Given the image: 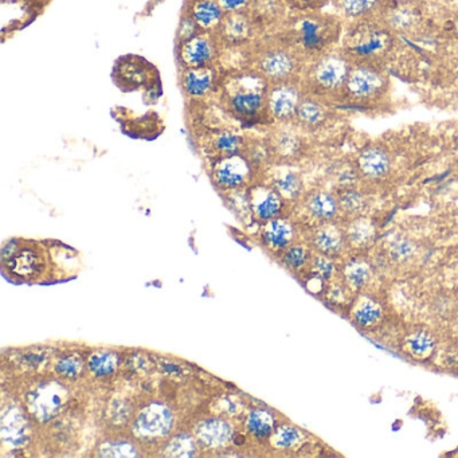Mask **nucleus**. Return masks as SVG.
<instances>
[{"mask_svg":"<svg viewBox=\"0 0 458 458\" xmlns=\"http://www.w3.org/2000/svg\"><path fill=\"white\" fill-rule=\"evenodd\" d=\"M331 102L306 94L300 103L293 124L304 133H315L326 129L332 120Z\"/></svg>","mask_w":458,"mask_h":458,"instance_id":"4468645a","label":"nucleus"},{"mask_svg":"<svg viewBox=\"0 0 458 458\" xmlns=\"http://www.w3.org/2000/svg\"><path fill=\"white\" fill-rule=\"evenodd\" d=\"M65 404V391L57 383H48L38 387L31 398L30 408L34 417L42 422L52 419Z\"/></svg>","mask_w":458,"mask_h":458,"instance_id":"f3484780","label":"nucleus"},{"mask_svg":"<svg viewBox=\"0 0 458 458\" xmlns=\"http://www.w3.org/2000/svg\"><path fill=\"white\" fill-rule=\"evenodd\" d=\"M456 331H457L458 333V321H457V326H456Z\"/></svg>","mask_w":458,"mask_h":458,"instance_id":"de8ad7c7","label":"nucleus"},{"mask_svg":"<svg viewBox=\"0 0 458 458\" xmlns=\"http://www.w3.org/2000/svg\"><path fill=\"white\" fill-rule=\"evenodd\" d=\"M306 135L293 123L273 126L272 132L268 136V143L273 156L286 160L300 156L306 150Z\"/></svg>","mask_w":458,"mask_h":458,"instance_id":"2eb2a0df","label":"nucleus"},{"mask_svg":"<svg viewBox=\"0 0 458 458\" xmlns=\"http://www.w3.org/2000/svg\"><path fill=\"white\" fill-rule=\"evenodd\" d=\"M306 66V59L285 41L259 46L252 54L250 63V68L263 77L269 85L301 81Z\"/></svg>","mask_w":458,"mask_h":458,"instance_id":"7ed1b4c3","label":"nucleus"},{"mask_svg":"<svg viewBox=\"0 0 458 458\" xmlns=\"http://www.w3.org/2000/svg\"><path fill=\"white\" fill-rule=\"evenodd\" d=\"M255 174L253 164L245 155L229 157H217L211 166V179L217 190L221 192H231L246 188Z\"/></svg>","mask_w":458,"mask_h":458,"instance_id":"9d476101","label":"nucleus"},{"mask_svg":"<svg viewBox=\"0 0 458 458\" xmlns=\"http://www.w3.org/2000/svg\"><path fill=\"white\" fill-rule=\"evenodd\" d=\"M275 415L268 408H253L246 417V430L255 439H269L275 433Z\"/></svg>","mask_w":458,"mask_h":458,"instance_id":"a878e982","label":"nucleus"},{"mask_svg":"<svg viewBox=\"0 0 458 458\" xmlns=\"http://www.w3.org/2000/svg\"><path fill=\"white\" fill-rule=\"evenodd\" d=\"M83 371V360L77 354H68L59 357L55 363V372L65 379L74 381Z\"/></svg>","mask_w":458,"mask_h":458,"instance_id":"72a5a7b5","label":"nucleus"},{"mask_svg":"<svg viewBox=\"0 0 458 458\" xmlns=\"http://www.w3.org/2000/svg\"><path fill=\"white\" fill-rule=\"evenodd\" d=\"M246 139L238 130L230 128H221L211 132L207 137V148L210 153L217 157H229L243 155L246 148Z\"/></svg>","mask_w":458,"mask_h":458,"instance_id":"4be33fe9","label":"nucleus"},{"mask_svg":"<svg viewBox=\"0 0 458 458\" xmlns=\"http://www.w3.org/2000/svg\"><path fill=\"white\" fill-rule=\"evenodd\" d=\"M195 437L207 449H221L234 439V429L226 419L206 418L197 425Z\"/></svg>","mask_w":458,"mask_h":458,"instance_id":"aec40b11","label":"nucleus"},{"mask_svg":"<svg viewBox=\"0 0 458 458\" xmlns=\"http://www.w3.org/2000/svg\"><path fill=\"white\" fill-rule=\"evenodd\" d=\"M175 425L174 412L163 404L153 402L141 408L133 422V433L143 441H156L170 435Z\"/></svg>","mask_w":458,"mask_h":458,"instance_id":"f8f14e48","label":"nucleus"},{"mask_svg":"<svg viewBox=\"0 0 458 458\" xmlns=\"http://www.w3.org/2000/svg\"><path fill=\"white\" fill-rule=\"evenodd\" d=\"M415 23V15L412 11H408L406 8H398L391 12L388 26L394 30H408Z\"/></svg>","mask_w":458,"mask_h":458,"instance_id":"a19ab883","label":"nucleus"},{"mask_svg":"<svg viewBox=\"0 0 458 458\" xmlns=\"http://www.w3.org/2000/svg\"><path fill=\"white\" fill-rule=\"evenodd\" d=\"M357 172L368 180L384 179L392 167V161L388 152L382 147L371 146L363 150L357 156Z\"/></svg>","mask_w":458,"mask_h":458,"instance_id":"412c9836","label":"nucleus"},{"mask_svg":"<svg viewBox=\"0 0 458 458\" xmlns=\"http://www.w3.org/2000/svg\"><path fill=\"white\" fill-rule=\"evenodd\" d=\"M406 344L410 352L417 357H428L435 348V341L428 332H415L410 335Z\"/></svg>","mask_w":458,"mask_h":458,"instance_id":"e433bc0d","label":"nucleus"},{"mask_svg":"<svg viewBox=\"0 0 458 458\" xmlns=\"http://www.w3.org/2000/svg\"><path fill=\"white\" fill-rule=\"evenodd\" d=\"M306 96L301 81H288L269 85L266 96V119L272 126L292 124Z\"/></svg>","mask_w":458,"mask_h":458,"instance_id":"6e6552de","label":"nucleus"},{"mask_svg":"<svg viewBox=\"0 0 458 458\" xmlns=\"http://www.w3.org/2000/svg\"><path fill=\"white\" fill-rule=\"evenodd\" d=\"M370 266L364 261H352L346 268V277L352 286L360 288L370 280Z\"/></svg>","mask_w":458,"mask_h":458,"instance_id":"ea45409f","label":"nucleus"},{"mask_svg":"<svg viewBox=\"0 0 458 458\" xmlns=\"http://www.w3.org/2000/svg\"><path fill=\"white\" fill-rule=\"evenodd\" d=\"M222 79L221 66L179 70V86L190 101H204L219 94Z\"/></svg>","mask_w":458,"mask_h":458,"instance_id":"9b49d317","label":"nucleus"},{"mask_svg":"<svg viewBox=\"0 0 458 458\" xmlns=\"http://www.w3.org/2000/svg\"><path fill=\"white\" fill-rule=\"evenodd\" d=\"M457 28H458V21H457Z\"/></svg>","mask_w":458,"mask_h":458,"instance_id":"09e8293b","label":"nucleus"},{"mask_svg":"<svg viewBox=\"0 0 458 458\" xmlns=\"http://www.w3.org/2000/svg\"><path fill=\"white\" fill-rule=\"evenodd\" d=\"M352 69L343 51H328L306 63L301 83L306 94L326 101H339Z\"/></svg>","mask_w":458,"mask_h":458,"instance_id":"f03ea898","label":"nucleus"},{"mask_svg":"<svg viewBox=\"0 0 458 458\" xmlns=\"http://www.w3.org/2000/svg\"><path fill=\"white\" fill-rule=\"evenodd\" d=\"M26 433H27L26 419L18 411H11L10 418L7 414L3 415L1 435L4 442L21 445L26 439Z\"/></svg>","mask_w":458,"mask_h":458,"instance_id":"c85d7f7f","label":"nucleus"},{"mask_svg":"<svg viewBox=\"0 0 458 458\" xmlns=\"http://www.w3.org/2000/svg\"><path fill=\"white\" fill-rule=\"evenodd\" d=\"M354 317L360 327H370L379 321L382 317V309L372 301H363L357 306Z\"/></svg>","mask_w":458,"mask_h":458,"instance_id":"58836bf2","label":"nucleus"},{"mask_svg":"<svg viewBox=\"0 0 458 458\" xmlns=\"http://www.w3.org/2000/svg\"><path fill=\"white\" fill-rule=\"evenodd\" d=\"M113 82L123 92L144 90L160 94L161 83L157 69L140 55H123L113 66Z\"/></svg>","mask_w":458,"mask_h":458,"instance_id":"423d86ee","label":"nucleus"},{"mask_svg":"<svg viewBox=\"0 0 458 458\" xmlns=\"http://www.w3.org/2000/svg\"><path fill=\"white\" fill-rule=\"evenodd\" d=\"M249 190V202L252 217L259 223H265L282 217L285 199L272 187L266 184H255Z\"/></svg>","mask_w":458,"mask_h":458,"instance_id":"dca6fc26","label":"nucleus"},{"mask_svg":"<svg viewBox=\"0 0 458 458\" xmlns=\"http://www.w3.org/2000/svg\"><path fill=\"white\" fill-rule=\"evenodd\" d=\"M379 6L381 0H337V7L343 17L354 21L370 17Z\"/></svg>","mask_w":458,"mask_h":458,"instance_id":"7c9ffc66","label":"nucleus"},{"mask_svg":"<svg viewBox=\"0 0 458 458\" xmlns=\"http://www.w3.org/2000/svg\"><path fill=\"white\" fill-rule=\"evenodd\" d=\"M99 456L101 457H136L139 456L136 446L124 439L103 441L99 449Z\"/></svg>","mask_w":458,"mask_h":458,"instance_id":"f704fd0d","label":"nucleus"},{"mask_svg":"<svg viewBox=\"0 0 458 458\" xmlns=\"http://www.w3.org/2000/svg\"><path fill=\"white\" fill-rule=\"evenodd\" d=\"M187 14L203 32L217 34L226 12L218 0H190L186 6Z\"/></svg>","mask_w":458,"mask_h":458,"instance_id":"a211bd4d","label":"nucleus"},{"mask_svg":"<svg viewBox=\"0 0 458 458\" xmlns=\"http://www.w3.org/2000/svg\"><path fill=\"white\" fill-rule=\"evenodd\" d=\"M269 82L253 68L232 70L223 76L219 99L225 110L235 120L246 124L268 121L266 96Z\"/></svg>","mask_w":458,"mask_h":458,"instance_id":"f257e3e1","label":"nucleus"},{"mask_svg":"<svg viewBox=\"0 0 458 458\" xmlns=\"http://www.w3.org/2000/svg\"><path fill=\"white\" fill-rule=\"evenodd\" d=\"M226 14L249 12L253 0H218Z\"/></svg>","mask_w":458,"mask_h":458,"instance_id":"a18cd8bd","label":"nucleus"},{"mask_svg":"<svg viewBox=\"0 0 458 458\" xmlns=\"http://www.w3.org/2000/svg\"><path fill=\"white\" fill-rule=\"evenodd\" d=\"M270 186L280 194L285 201H296L303 194V179L293 170H283L277 172Z\"/></svg>","mask_w":458,"mask_h":458,"instance_id":"bb28decb","label":"nucleus"},{"mask_svg":"<svg viewBox=\"0 0 458 458\" xmlns=\"http://www.w3.org/2000/svg\"><path fill=\"white\" fill-rule=\"evenodd\" d=\"M301 442V433L297 428L283 425L275 430L273 433V445L277 449H293L296 445Z\"/></svg>","mask_w":458,"mask_h":458,"instance_id":"4c0bfd02","label":"nucleus"},{"mask_svg":"<svg viewBox=\"0 0 458 458\" xmlns=\"http://www.w3.org/2000/svg\"><path fill=\"white\" fill-rule=\"evenodd\" d=\"M295 238H296L295 225L283 217H279L262 223L261 242L270 252L282 253L286 248L295 243Z\"/></svg>","mask_w":458,"mask_h":458,"instance_id":"6ab92c4d","label":"nucleus"},{"mask_svg":"<svg viewBox=\"0 0 458 458\" xmlns=\"http://www.w3.org/2000/svg\"><path fill=\"white\" fill-rule=\"evenodd\" d=\"M304 208L312 219L320 223H331L341 211L337 197L323 190L309 194L306 198Z\"/></svg>","mask_w":458,"mask_h":458,"instance_id":"5701e85b","label":"nucleus"},{"mask_svg":"<svg viewBox=\"0 0 458 458\" xmlns=\"http://www.w3.org/2000/svg\"><path fill=\"white\" fill-rule=\"evenodd\" d=\"M339 199V204H340V210L347 212V214H359L364 210L366 207V198L364 195L357 191L352 187H346L340 195L337 197Z\"/></svg>","mask_w":458,"mask_h":458,"instance_id":"c9c22d12","label":"nucleus"},{"mask_svg":"<svg viewBox=\"0 0 458 458\" xmlns=\"http://www.w3.org/2000/svg\"><path fill=\"white\" fill-rule=\"evenodd\" d=\"M286 6L296 8L299 11H310L319 8L324 0H283Z\"/></svg>","mask_w":458,"mask_h":458,"instance_id":"49530a36","label":"nucleus"},{"mask_svg":"<svg viewBox=\"0 0 458 458\" xmlns=\"http://www.w3.org/2000/svg\"><path fill=\"white\" fill-rule=\"evenodd\" d=\"M391 49L388 31L377 26H364L350 37L343 52L352 65H374L382 68V59Z\"/></svg>","mask_w":458,"mask_h":458,"instance_id":"0eeeda50","label":"nucleus"},{"mask_svg":"<svg viewBox=\"0 0 458 458\" xmlns=\"http://www.w3.org/2000/svg\"><path fill=\"white\" fill-rule=\"evenodd\" d=\"M347 237L346 231L333 226L331 223H323V226L317 228V230L312 235V245L320 255H337L343 250L346 245Z\"/></svg>","mask_w":458,"mask_h":458,"instance_id":"b1692460","label":"nucleus"},{"mask_svg":"<svg viewBox=\"0 0 458 458\" xmlns=\"http://www.w3.org/2000/svg\"><path fill=\"white\" fill-rule=\"evenodd\" d=\"M336 35L337 27L331 19L306 14L290 26L285 42L297 51L308 63L309 61L331 51V45Z\"/></svg>","mask_w":458,"mask_h":458,"instance_id":"20e7f679","label":"nucleus"},{"mask_svg":"<svg viewBox=\"0 0 458 458\" xmlns=\"http://www.w3.org/2000/svg\"><path fill=\"white\" fill-rule=\"evenodd\" d=\"M201 32H203V31H201L198 25L187 14H183L180 25H179L178 34H177V45H180L183 42L194 38L195 35H198Z\"/></svg>","mask_w":458,"mask_h":458,"instance_id":"79ce46f5","label":"nucleus"},{"mask_svg":"<svg viewBox=\"0 0 458 458\" xmlns=\"http://www.w3.org/2000/svg\"><path fill=\"white\" fill-rule=\"evenodd\" d=\"M347 241L355 246H366L375 238V226L371 221L357 217L351 221L346 229Z\"/></svg>","mask_w":458,"mask_h":458,"instance_id":"c756f323","label":"nucleus"},{"mask_svg":"<svg viewBox=\"0 0 458 458\" xmlns=\"http://www.w3.org/2000/svg\"><path fill=\"white\" fill-rule=\"evenodd\" d=\"M312 268L323 280H328L335 270L330 255H316L312 258Z\"/></svg>","mask_w":458,"mask_h":458,"instance_id":"c03bdc74","label":"nucleus"},{"mask_svg":"<svg viewBox=\"0 0 458 458\" xmlns=\"http://www.w3.org/2000/svg\"><path fill=\"white\" fill-rule=\"evenodd\" d=\"M309 259H310L309 249L300 243H292L281 253V262L290 270L303 269Z\"/></svg>","mask_w":458,"mask_h":458,"instance_id":"473e14b6","label":"nucleus"},{"mask_svg":"<svg viewBox=\"0 0 458 458\" xmlns=\"http://www.w3.org/2000/svg\"><path fill=\"white\" fill-rule=\"evenodd\" d=\"M10 270L19 276H32L42 270V255L31 248H19L8 259Z\"/></svg>","mask_w":458,"mask_h":458,"instance_id":"393cba45","label":"nucleus"},{"mask_svg":"<svg viewBox=\"0 0 458 458\" xmlns=\"http://www.w3.org/2000/svg\"><path fill=\"white\" fill-rule=\"evenodd\" d=\"M89 372L97 378V379H103L112 377L117 367H119V354L114 351H96L93 352L88 361H86Z\"/></svg>","mask_w":458,"mask_h":458,"instance_id":"cd10ccee","label":"nucleus"},{"mask_svg":"<svg viewBox=\"0 0 458 458\" xmlns=\"http://www.w3.org/2000/svg\"><path fill=\"white\" fill-rule=\"evenodd\" d=\"M222 50L223 48L217 34L201 32L194 38L177 45L179 70L219 66Z\"/></svg>","mask_w":458,"mask_h":458,"instance_id":"1a4fd4ad","label":"nucleus"},{"mask_svg":"<svg viewBox=\"0 0 458 458\" xmlns=\"http://www.w3.org/2000/svg\"><path fill=\"white\" fill-rule=\"evenodd\" d=\"M164 452L170 457H194L198 452V441L190 434H177L166 444Z\"/></svg>","mask_w":458,"mask_h":458,"instance_id":"2f4dec72","label":"nucleus"},{"mask_svg":"<svg viewBox=\"0 0 458 458\" xmlns=\"http://www.w3.org/2000/svg\"><path fill=\"white\" fill-rule=\"evenodd\" d=\"M257 25L249 12L226 14L217 37L223 49H243L255 37Z\"/></svg>","mask_w":458,"mask_h":458,"instance_id":"ddd939ff","label":"nucleus"},{"mask_svg":"<svg viewBox=\"0 0 458 458\" xmlns=\"http://www.w3.org/2000/svg\"><path fill=\"white\" fill-rule=\"evenodd\" d=\"M390 93V79L379 66L352 65L339 101L357 108H374Z\"/></svg>","mask_w":458,"mask_h":458,"instance_id":"39448f33","label":"nucleus"},{"mask_svg":"<svg viewBox=\"0 0 458 458\" xmlns=\"http://www.w3.org/2000/svg\"><path fill=\"white\" fill-rule=\"evenodd\" d=\"M390 252H391V255H394L397 259L404 261L414 255L415 246L411 241H408L406 238H397L391 242Z\"/></svg>","mask_w":458,"mask_h":458,"instance_id":"37998d69","label":"nucleus"}]
</instances>
